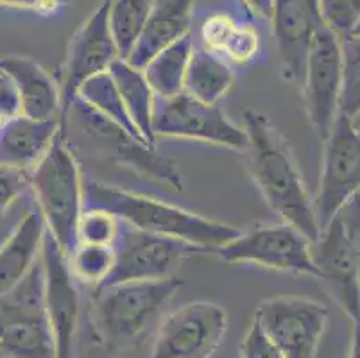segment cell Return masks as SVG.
<instances>
[{"mask_svg": "<svg viewBox=\"0 0 360 358\" xmlns=\"http://www.w3.org/2000/svg\"><path fill=\"white\" fill-rule=\"evenodd\" d=\"M238 354L240 358H285L255 319L238 344Z\"/></svg>", "mask_w": 360, "mask_h": 358, "instance_id": "cell-32", "label": "cell"}, {"mask_svg": "<svg viewBox=\"0 0 360 358\" xmlns=\"http://www.w3.org/2000/svg\"><path fill=\"white\" fill-rule=\"evenodd\" d=\"M45 222L38 210L25 213L0 244V294L20 283L38 264L45 241Z\"/></svg>", "mask_w": 360, "mask_h": 358, "instance_id": "cell-21", "label": "cell"}, {"mask_svg": "<svg viewBox=\"0 0 360 358\" xmlns=\"http://www.w3.org/2000/svg\"><path fill=\"white\" fill-rule=\"evenodd\" d=\"M194 0H155L127 63L142 70L158 52L191 34Z\"/></svg>", "mask_w": 360, "mask_h": 358, "instance_id": "cell-19", "label": "cell"}, {"mask_svg": "<svg viewBox=\"0 0 360 358\" xmlns=\"http://www.w3.org/2000/svg\"><path fill=\"white\" fill-rule=\"evenodd\" d=\"M348 358H360V323H353L352 344H349Z\"/></svg>", "mask_w": 360, "mask_h": 358, "instance_id": "cell-36", "label": "cell"}, {"mask_svg": "<svg viewBox=\"0 0 360 358\" xmlns=\"http://www.w3.org/2000/svg\"><path fill=\"white\" fill-rule=\"evenodd\" d=\"M4 122H6V118L2 117V115H0V129H2V126H4Z\"/></svg>", "mask_w": 360, "mask_h": 358, "instance_id": "cell-40", "label": "cell"}, {"mask_svg": "<svg viewBox=\"0 0 360 358\" xmlns=\"http://www.w3.org/2000/svg\"><path fill=\"white\" fill-rule=\"evenodd\" d=\"M0 358H4V357H2V354H0Z\"/></svg>", "mask_w": 360, "mask_h": 358, "instance_id": "cell-42", "label": "cell"}, {"mask_svg": "<svg viewBox=\"0 0 360 358\" xmlns=\"http://www.w3.org/2000/svg\"><path fill=\"white\" fill-rule=\"evenodd\" d=\"M84 206L103 208L129 228L181 241L201 252H215L242 233L235 226L96 179L84 181Z\"/></svg>", "mask_w": 360, "mask_h": 358, "instance_id": "cell-3", "label": "cell"}, {"mask_svg": "<svg viewBox=\"0 0 360 358\" xmlns=\"http://www.w3.org/2000/svg\"><path fill=\"white\" fill-rule=\"evenodd\" d=\"M360 192V134L349 117L339 115L325 140L323 170L314 199L319 229L326 228L340 208Z\"/></svg>", "mask_w": 360, "mask_h": 358, "instance_id": "cell-10", "label": "cell"}, {"mask_svg": "<svg viewBox=\"0 0 360 358\" xmlns=\"http://www.w3.org/2000/svg\"><path fill=\"white\" fill-rule=\"evenodd\" d=\"M27 190H31V170L0 163V215H4Z\"/></svg>", "mask_w": 360, "mask_h": 358, "instance_id": "cell-31", "label": "cell"}, {"mask_svg": "<svg viewBox=\"0 0 360 358\" xmlns=\"http://www.w3.org/2000/svg\"><path fill=\"white\" fill-rule=\"evenodd\" d=\"M155 136L188 138L214 146L245 151V129L226 117L219 104H205L185 91L170 98H156Z\"/></svg>", "mask_w": 360, "mask_h": 358, "instance_id": "cell-11", "label": "cell"}, {"mask_svg": "<svg viewBox=\"0 0 360 358\" xmlns=\"http://www.w3.org/2000/svg\"><path fill=\"white\" fill-rule=\"evenodd\" d=\"M233 83L235 75L230 65L206 49H194L183 88L186 95L205 104H219Z\"/></svg>", "mask_w": 360, "mask_h": 358, "instance_id": "cell-23", "label": "cell"}, {"mask_svg": "<svg viewBox=\"0 0 360 358\" xmlns=\"http://www.w3.org/2000/svg\"><path fill=\"white\" fill-rule=\"evenodd\" d=\"M183 281H127L94 288L90 303L91 339L108 354L139 347L162 323Z\"/></svg>", "mask_w": 360, "mask_h": 358, "instance_id": "cell-2", "label": "cell"}, {"mask_svg": "<svg viewBox=\"0 0 360 358\" xmlns=\"http://www.w3.org/2000/svg\"><path fill=\"white\" fill-rule=\"evenodd\" d=\"M61 129L60 118L36 120L25 115L8 118L0 129V163L24 170L34 169Z\"/></svg>", "mask_w": 360, "mask_h": 358, "instance_id": "cell-20", "label": "cell"}, {"mask_svg": "<svg viewBox=\"0 0 360 358\" xmlns=\"http://www.w3.org/2000/svg\"><path fill=\"white\" fill-rule=\"evenodd\" d=\"M228 331V314L210 301H192L170 312L156 330L150 358H212Z\"/></svg>", "mask_w": 360, "mask_h": 358, "instance_id": "cell-8", "label": "cell"}, {"mask_svg": "<svg viewBox=\"0 0 360 358\" xmlns=\"http://www.w3.org/2000/svg\"><path fill=\"white\" fill-rule=\"evenodd\" d=\"M192 52H194V41L191 34H186L165 51L158 52L142 68L156 98H170L183 94Z\"/></svg>", "mask_w": 360, "mask_h": 358, "instance_id": "cell-24", "label": "cell"}, {"mask_svg": "<svg viewBox=\"0 0 360 358\" xmlns=\"http://www.w3.org/2000/svg\"><path fill=\"white\" fill-rule=\"evenodd\" d=\"M349 36H360V18H359V22H356L355 29H353V32Z\"/></svg>", "mask_w": 360, "mask_h": 358, "instance_id": "cell-38", "label": "cell"}, {"mask_svg": "<svg viewBox=\"0 0 360 358\" xmlns=\"http://www.w3.org/2000/svg\"><path fill=\"white\" fill-rule=\"evenodd\" d=\"M269 22L273 25L281 74L290 83L301 84L314 36L323 25L317 9L303 0H274Z\"/></svg>", "mask_w": 360, "mask_h": 358, "instance_id": "cell-17", "label": "cell"}, {"mask_svg": "<svg viewBox=\"0 0 360 358\" xmlns=\"http://www.w3.org/2000/svg\"><path fill=\"white\" fill-rule=\"evenodd\" d=\"M340 224H342V231H345L346 242H348L352 255L356 262L360 274V192L346 203L340 212L337 213Z\"/></svg>", "mask_w": 360, "mask_h": 358, "instance_id": "cell-33", "label": "cell"}, {"mask_svg": "<svg viewBox=\"0 0 360 358\" xmlns=\"http://www.w3.org/2000/svg\"><path fill=\"white\" fill-rule=\"evenodd\" d=\"M40 260L44 271L45 312L54 337L56 358H74L81 321L77 280L70 271L68 256L49 231L45 233Z\"/></svg>", "mask_w": 360, "mask_h": 358, "instance_id": "cell-15", "label": "cell"}, {"mask_svg": "<svg viewBox=\"0 0 360 358\" xmlns=\"http://www.w3.org/2000/svg\"><path fill=\"white\" fill-rule=\"evenodd\" d=\"M115 252V267L103 287L127 281L169 280L174 278L185 258L201 251L181 241L127 226L120 231Z\"/></svg>", "mask_w": 360, "mask_h": 358, "instance_id": "cell-14", "label": "cell"}, {"mask_svg": "<svg viewBox=\"0 0 360 358\" xmlns=\"http://www.w3.org/2000/svg\"><path fill=\"white\" fill-rule=\"evenodd\" d=\"M120 231H122V222L113 213L96 206H84L77 226V244L81 242V244L115 248L120 238Z\"/></svg>", "mask_w": 360, "mask_h": 358, "instance_id": "cell-29", "label": "cell"}, {"mask_svg": "<svg viewBox=\"0 0 360 358\" xmlns=\"http://www.w3.org/2000/svg\"><path fill=\"white\" fill-rule=\"evenodd\" d=\"M0 354L4 358H56L44 301L41 260L20 283L0 294Z\"/></svg>", "mask_w": 360, "mask_h": 358, "instance_id": "cell-6", "label": "cell"}, {"mask_svg": "<svg viewBox=\"0 0 360 358\" xmlns=\"http://www.w3.org/2000/svg\"><path fill=\"white\" fill-rule=\"evenodd\" d=\"M307 117L325 142L340 115L342 91V54L335 32L321 25L316 32L301 79Z\"/></svg>", "mask_w": 360, "mask_h": 358, "instance_id": "cell-12", "label": "cell"}, {"mask_svg": "<svg viewBox=\"0 0 360 358\" xmlns=\"http://www.w3.org/2000/svg\"><path fill=\"white\" fill-rule=\"evenodd\" d=\"M0 72L11 81L20 115L36 120H61V91L56 79L38 61L25 56H8L0 59Z\"/></svg>", "mask_w": 360, "mask_h": 358, "instance_id": "cell-18", "label": "cell"}, {"mask_svg": "<svg viewBox=\"0 0 360 358\" xmlns=\"http://www.w3.org/2000/svg\"><path fill=\"white\" fill-rule=\"evenodd\" d=\"M155 0H111L110 2V29L120 59L129 58L135 49L139 36L147 22Z\"/></svg>", "mask_w": 360, "mask_h": 358, "instance_id": "cell-26", "label": "cell"}, {"mask_svg": "<svg viewBox=\"0 0 360 358\" xmlns=\"http://www.w3.org/2000/svg\"><path fill=\"white\" fill-rule=\"evenodd\" d=\"M110 2L103 0L99 8L72 36L65 58L60 79L61 91V126L65 129V118L72 103L77 98V91L88 79L110 70L119 56V49L110 29Z\"/></svg>", "mask_w": 360, "mask_h": 358, "instance_id": "cell-13", "label": "cell"}, {"mask_svg": "<svg viewBox=\"0 0 360 358\" xmlns=\"http://www.w3.org/2000/svg\"><path fill=\"white\" fill-rule=\"evenodd\" d=\"M349 122H352L353 129L360 134V108H359V111H355V113L349 117Z\"/></svg>", "mask_w": 360, "mask_h": 358, "instance_id": "cell-37", "label": "cell"}, {"mask_svg": "<svg viewBox=\"0 0 360 358\" xmlns=\"http://www.w3.org/2000/svg\"><path fill=\"white\" fill-rule=\"evenodd\" d=\"M74 122L75 129L86 140L88 147L99 153L104 160L119 167L133 170L149 181L160 183L170 190L181 192L185 188L183 176L174 160L158 153L156 146L142 142L117 124L88 108L83 101L75 98L65 118Z\"/></svg>", "mask_w": 360, "mask_h": 358, "instance_id": "cell-5", "label": "cell"}, {"mask_svg": "<svg viewBox=\"0 0 360 358\" xmlns=\"http://www.w3.org/2000/svg\"><path fill=\"white\" fill-rule=\"evenodd\" d=\"M253 319L285 358H316L328 308L301 295H274L258 305Z\"/></svg>", "mask_w": 360, "mask_h": 358, "instance_id": "cell-7", "label": "cell"}, {"mask_svg": "<svg viewBox=\"0 0 360 358\" xmlns=\"http://www.w3.org/2000/svg\"><path fill=\"white\" fill-rule=\"evenodd\" d=\"M342 54V91L340 115L352 117L360 108V36H346L340 39Z\"/></svg>", "mask_w": 360, "mask_h": 358, "instance_id": "cell-28", "label": "cell"}, {"mask_svg": "<svg viewBox=\"0 0 360 358\" xmlns=\"http://www.w3.org/2000/svg\"><path fill=\"white\" fill-rule=\"evenodd\" d=\"M310 255L317 280L349 319L360 323V274L339 217L321 229L319 236L310 245Z\"/></svg>", "mask_w": 360, "mask_h": 358, "instance_id": "cell-16", "label": "cell"}, {"mask_svg": "<svg viewBox=\"0 0 360 358\" xmlns=\"http://www.w3.org/2000/svg\"><path fill=\"white\" fill-rule=\"evenodd\" d=\"M248 8L253 13H257L260 18L271 20L273 16V8H274V0H242Z\"/></svg>", "mask_w": 360, "mask_h": 358, "instance_id": "cell-35", "label": "cell"}, {"mask_svg": "<svg viewBox=\"0 0 360 358\" xmlns=\"http://www.w3.org/2000/svg\"><path fill=\"white\" fill-rule=\"evenodd\" d=\"M303 2H307V4L312 6L314 9H317V0H303Z\"/></svg>", "mask_w": 360, "mask_h": 358, "instance_id": "cell-39", "label": "cell"}, {"mask_svg": "<svg viewBox=\"0 0 360 358\" xmlns=\"http://www.w3.org/2000/svg\"><path fill=\"white\" fill-rule=\"evenodd\" d=\"M31 192L45 228L68 256L77 245V226L84 210V179L67 129L58 133L47 154L31 169Z\"/></svg>", "mask_w": 360, "mask_h": 358, "instance_id": "cell-4", "label": "cell"}, {"mask_svg": "<svg viewBox=\"0 0 360 358\" xmlns=\"http://www.w3.org/2000/svg\"><path fill=\"white\" fill-rule=\"evenodd\" d=\"M63 2L65 0H0V6L18 9H34V11L47 15V13L58 11Z\"/></svg>", "mask_w": 360, "mask_h": 358, "instance_id": "cell-34", "label": "cell"}, {"mask_svg": "<svg viewBox=\"0 0 360 358\" xmlns=\"http://www.w3.org/2000/svg\"><path fill=\"white\" fill-rule=\"evenodd\" d=\"M242 127L248 134L245 153L251 176L265 203L281 222L294 226L314 242L321 233L314 199L283 136L269 118L255 110L245 111Z\"/></svg>", "mask_w": 360, "mask_h": 358, "instance_id": "cell-1", "label": "cell"}, {"mask_svg": "<svg viewBox=\"0 0 360 358\" xmlns=\"http://www.w3.org/2000/svg\"><path fill=\"white\" fill-rule=\"evenodd\" d=\"M310 245L312 242L294 226L280 222L242 231L237 238L219 248L215 252L228 264H253L273 271L296 272L317 278Z\"/></svg>", "mask_w": 360, "mask_h": 358, "instance_id": "cell-9", "label": "cell"}, {"mask_svg": "<svg viewBox=\"0 0 360 358\" xmlns=\"http://www.w3.org/2000/svg\"><path fill=\"white\" fill-rule=\"evenodd\" d=\"M317 15L323 27L346 38L360 18V0H317Z\"/></svg>", "mask_w": 360, "mask_h": 358, "instance_id": "cell-30", "label": "cell"}, {"mask_svg": "<svg viewBox=\"0 0 360 358\" xmlns=\"http://www.w3.org/2000/svg\"><path fill=\"white\" fill-rule=\"evenodd\" d=\"M77 98L83 101L96 113H99L101 117L108 118L110 122L117 124V126L126 129L127 133H131L135 138L146 142L140 136L139 131H136V127L133 126V122H131L126 106L122 103V97H120L119 90H117V84L113 77H111L110 70L94 75V77L88 79L86 83H83V87L77 91Z\"/></svg>", "mask_w": 360, "mask_h": 358, "instance_id": "cell-25", "label": "cell"}, {"mask_svg": "<svg viewBox=\"0 0 360 358\" xmlns=\"http://www.w3.org/2000/svg\"><path fill=\"white\" fill-rule=\"evenodd\" d=\"M117 260L115 248L111 245L77 244L68 255V265L77 281L99 288L113 272Z\"/></svg>", "mask_w": 360, "mask_h": 358, "instance_id": "cell-27", "label": "cell"}, {"mask_svg": "<svg viewBox=\"0 0 360 358\" xmlns=\"http://www.w3.org/2000/svg\"><path fill=\"white\" fill-rule=\"evenodd\" d=\"M2 77H4V74H2V72H0V79H2Z\"/></svg>", "mask_w": 360, "mask_h": 358, "instance_id": "cell-41", "label": "cell"}, {"mask_svg": "<svg viewBox=\"0 0 360 358\" xmlns=\"http://www.w3.org/2000/svg\"><path fill=\"white\" fill-rule=\"evenodd\" d=\"M110 74L115 81L133 126L149 146H156V136L153 131L156 95L143 72L127 63L126 59L119 58L110 67Z\"/></svg>", "mask_w": 360, "mask_h": 358, "instance_id": "cell-22", "label": "cell"}]
</instances>
